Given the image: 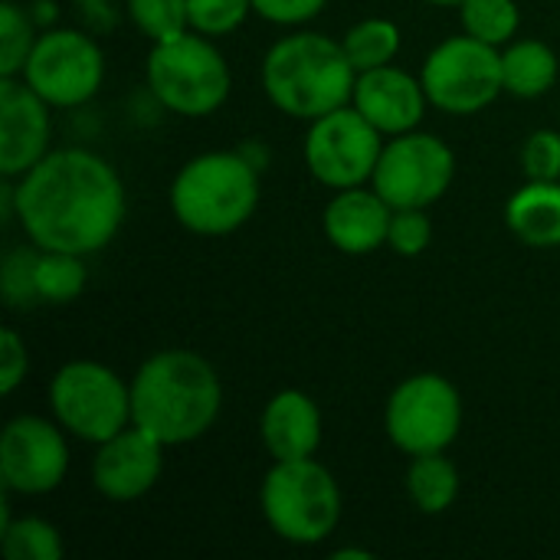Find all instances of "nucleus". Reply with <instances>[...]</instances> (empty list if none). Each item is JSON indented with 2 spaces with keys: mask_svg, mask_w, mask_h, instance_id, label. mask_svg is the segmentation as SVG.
I'll return each instance as SVG.
<instances>
[{
  "mask_svg": "<svg viewBox=\"0 0 560 560\" xmlns=\"http://www.w3.org/2000/svg\"><path fill=\"white\" fill-rule=\"evenodd\" d=\"M335 558H361V560H371V551H354V548H341V551H335Z\"/></svg>",
  "mask_w": 560,
  "mask_h": 560,
  "instance_id": "nucleus-35",
  "label": "nucleus"
},
{
  "mask_svg": "<svg viewBox=\"0 0 560 560\" xmlns=\"http://www.w3.org/2000/svg\"><path fill=\"white\" fill-rule=\"evenodd\" d=\"M89 282L85 256L39 249L36 253V299L46 305H66L82 295Z\"/></svg>",
  "mask_w": 560,
  "mask_h": 560,
  "instance_id": "nucleus-23",
  "label": "nucleus"
},
{
  "mask_svg": "<svg viewBox=\"0 0 560 560\" xmlns=\"http://www.w3.org/2000/svg\"><path fill=\"white\" fill-rule=\"evenodd\" d=\"M39 26L30 13V7H20L16 0L0 3V75H20L33 46H36Z\"/></svg>",
  "mask_w": 560,
  "mask_h": 560,
  "instance_id": "nucleus-26",
  "label": "nucleus"
},
{
  "mask_svg": "<svg viewBox=\"0 0 560 560\" xmlns=\"http://www.w3.org/2000/svg\"><path fill=\"white\" fill-rule=\"evenodd\" d=\"M164 443H158L141 427H125L112 440L95 446L92 456V486L108 502H138L144 499L164 472Z\"/></svg>",
  "mask_w": 560,
  "mask_h": 560,
  "instance_id": "nucleus-14",
  "label": "nucleus"
},
{
  "mask_svg": "<svg viewBox=\"0 0 560 560\" xmlns=\"http://www.w3.org/2000/svg\"><path fill=\"white\" fill-rule=\"evenodd\" d=\"M522 171L528 180H560V131H532L522 144Z\"/></svg>",
  "mask_w": 560,
  "mask_h": 560,
  "instance_id": "nucleus-31",
  "label": "nucleus"
},
{
  "mask_svg": "<svg viewBox=\"0 0 560 560\" xmlns=\"http://www.w3.org/2000/svg\"><path fill=\"white\" fill-rule=\"evenodd\" d=\"M423 3H433V7H459L463 0H423Z\"/></svg>",
  "mask_w": 560,
  "mask_h": 560,
  "instance_id": "nucleus-36",
  "label": "nucleus"
},
{
  "mask_svg": "<svg viewBox=\"0 0 560 560\" xmlns=\"http://www.w3.org/2000/svg\"><path fill=\"white\" fill-rule=\"evenodd\" d=\"M20 75L52 108H79L92 102L105 82V52L98 39L82 30L49 26L39 30Z\"/></svg>",
  "mask_w": 560,
  "mask_h": 560,
  "instance_id": "nucleus-10",
  "label": "nucleus"
},
{
  "mask_svg": "<svg viewBox=\"0 0 560 560\" xmlns=\"http://www.w3.org/2000/svg\"><path fill=\"white\" fill-rule=\"evenodd\" d=\"M16 223L39 249L92 256L105 249L128 213L118 171L95 151H49L13 184Z\"/></svg>",
  "mask_w": 560,
  "mask_h": 560,
  "instance_id": "nucleus-1",
  "label": "nucleus"
},
{
  "mask_svg": "<svg viewBox=\"0 0 560 560\" xmlns=\"http://www.w3.org/2000/svg\"><path fill=\"white\" fill-rule=\"evenodd\" d=\"M23 75H0V174L16 180L49 154L52 121Z\"/></svg>",
  "mask_w": 560,
  "mask_h": 560,
  "instance_id": "nucleus-15",
  "label": "nucleus"
},
{
  "mask_svg": "<svg viewBox=\"0 0 560 560\" xmlns=\"http://www.w3.org/2000/svg\"><path fill=\"white\" fill-rule=\"evenodd\" d=\"M259 509L276 538L312 548L341 525V489L315 456L272 463L259 486Z\"/></svg>",
  "mask_w": 560,
  "mask_h": 560,
  "instance_id": "nucleus-5",
  "label": "nucleus"
},
{
  "mask_svg": "<svg viewBox=\"0 0 560 560\" xmlns=\"http://www.w3.org/2000/svg\"><path fill=\"white\" fill-rule=\"evenodd\" d=\"M502 82L515 98H541L558 82V52L545 39H512L502 49Z\"/></svg>",
  "mask_w": 560,
  "mask_h": 560,
  "instance_id": "nucleus-20",
  "label": "nucleus"
},
{
  "mask_svg": "<svg viewBox=\"0 0 560 560\" xmlns=\"http://www.w3.org/2000/svg\"><path fill=\"white\" fill-rule=\"evenodd\" d=\"M69 472L66 430L46 417H13L0 433V482L13 495H49Z\"/></svg>",
  "mask_w": 560,
  "mask_h": 560,
  "instance_id": "nucleus-13",
  "label": "nucleus"
},
{
  "mask_svg": "<svg viewBox=\"0 0 560 560\" xmlns=\"http://www.w3.org/2000/svg\"><path fill=\"white\" fill-rule=\"evenodd\" d=\"M456 177V154L453 148L430 131H407L384 141L377 171L371 177V187L394 207H433Z\"/></svg>",
  "mask_w": 560,
  "mask_h": 560,
  "instance_id": "nucleus-12",
  "label": "nucleus"
},
{
  "mask_svg": "<svg viewBox=\"0 0 560 560\" xmlns=\"http://www.w3.org/2000/svg\"><path fill=\"white\" fill-rule=\"evenodd\" d=\"M459 20H463V33L492 46L512 43L522 26V13L515 0H463Z\"/></svg>",
  "mask_w": 560,
  "mask_h": 560,
  "instance_id": "nucleus-25",
  "label": "nucleus"
},
{
  "mask_svg": "<svg viewBox=\"0 0 560 560\" xmlns=\"http://www.w3.org/2000/svg\"><path fill=\"white\" fill-rule=\"evenodd\" d=\"M0 545L7 560H62L66 555L59 528L36 515L7 518L0 525Z\"/></svg>",
  "mask_w": 560,
  "mask_h": 560,
  "instance_id": "nucleus-24",
  "label": "nucleus"
},
{
  "mask_svg": "<svg viewBox=\"0 0 560 560\" xmlns=\"http://www.w3.org/2000/svg\"><path fill=\"white\" fill-rule=\"evenodd\" d=\"M259 174L240 148L197 154L171 180V213L197 236H230L259 207Z\"/></svg>",
  "mask_w": 560,
  "mask_h": 560,
  "instance_id": "nucleus-4",
  "label": "nucleus"
},
{
  "mask_svg": "<svg viewBox=\"0 0 560 560\" xmlns=\"http://www.w3.org/2000/svg\"><path fill=\"white\" fill-rule=\"evenodd\" d=\"M509 230L532 249L560 246V180H528L505 203Z\"/></svg>",
  "mask_w": 560,
  "mask_h": 560,
  "instance_id": "nucleus-19",
  "label": "nucleus"
},
{
  "mask_svg": "<svg viewBox=\"0 0 560 560\" xmlns=\"http://www.w3.org/2000/svg\"><path fill=\"white\" fill-rule=\"evenodd\" d=\"M351 105L384 138H394V135H407V131L420 128L430 98H427V89L417 75H410L407 69H397L390 62L381 69L358 72Z\"/></svg>",
  "mask_w": 560,
  "mask_h": 560,
  "instance_id": "nucleus-16",
  "label": "nucleus"
},
{
  "mask_svg": "<svg viewBox=\"0 0 560 560\" xmlns=\"http://www.w3.org/2000/svg\"><path fill=\"white\" fill-rule=\"evenodd\" d=\"M381 151L384 135L354 105H341L308 121L302 148L308 174L328 190L371 184Z\"/></svg>",
  "mask_w": 560,
  "mask_h": 560,
  "instance_id": "nucleus-11",
  "label": "nucleus"
},
{
  "mask_svg": "<svg viewBox=\"0 0 560 560\" xmlns=\"http://www.w3.org/2000/svg\"><path fill=\"white\" fill-rule=\"evenodd\" d=\"M328 0H253V10L276 26H302L315 20Z\"/></svg>",
  "mask_w": 560,
  "mask_h": 560,
  "instance_id": "nucleus-33",
  "label": "nucleus"
},
{
  "mask_svg": "<svg viewBox=\"0 0 560 560\" xmlns=\"http://www.w3.org/2000/svg\"><path fill=\"white\" fill-rule=\"evenodd\" d=\"M420 82L433 108L446 115H479L502 92V52L469 33L436 43L420 69Z\"/></svg>",
  "mask_w": 560,
  "mask_h": 560,
  "instance_id": "nucleus-8",
  "label": "nucleus"
},
{
  "mask_svg": "<svg viewBox=\"0 0 560 560\" xmlns=\"http://www.w3.org/2000/svg\"><path fill=\"white\" fill-rule=\"evenodd\" d=\"M262 92L289 118L315 121L341 105H351L358 69L341 39L299 30L269 46L262 56Z\"/></svg>",
  "mask_w": 560,
  "mask_h": 560,
  "instance_id": "nucleus-3",
  "label": "nucleus"
},
{
  "mask_svg": "<svg viewBox=\"0 0 560 560\" xmlns=\"http://www.w3.org/2000/svg\"><path fill=\"white\" fill-rule=\"evenodd\" d=\"M387 440L407 453H446L463 430V397L443 374L423 371L394 387L384 407Z\"/></svg>",
  "mask_w": 560,
  "mask_h": 560,
  "instance_id": "nucleus-9",
  "label": "nucleus"
},
{
  "mask_svg": "<svg viewBox=\"0 0 560 560\" xmlns=\"http://www.w3.org/2000/svg\"><path fill=\"white\" fill-rule=\"evenodd\" d=\"M433 243V223L427 217L423 207H404V210H394L390 217V233H387V246L397 253V256H420L427 253Z\"/></svg>",
  "mask_w": 560,
  "mask_h": 560,
  "instance_id": "nucleus-30",
  "label": "nucleus"
},
{
  "mask_svg": "<svg viewBox=\"0 0 560 560\" xmlns=\"http://www.w3.org/2000/svg\"><path fill=\"white\" fill-rule=\"evenodd\" d=\"M36 253L39 246H20L10 249L0 262V292L10 308H26L36 305Z\"/></svg>",
  "mask_w": 560,
  "mask_h": 560,
  "instance_id": "nucleus-28",
  "label": "nucleus"
},
{
  "mask_svg": "<svg viewBox=\"0 0 560 560\" xmlns=\"http://www.w3.org/2000/svg\"><path fill=\"white\" fill-rule=\"evenodd\" d=\"M223 410L217 368L187 348L151 354L131 377V423L164 446H187L213 430Z\"/></svg>",
  "mask_w": 560,
  "mask_h": 560,
  "instance_id": "nucleus-2",
  "label": "nucleus"
},
{
  "mask_svg": "<svg viewBox=\"0 0 560 560\" xmlns=\"http://www.w3.org/2000/svg\"><path fill=\"white\" fill-rule=\"evenodd\" d=\"M144 79L151 95L174 115L207 118L230 98L233 72L217 43L197 30L151 43Z\"/></svg>",
  "mask_w": 560,
  "mask_h": 560,
  "instance_id": "nucleus-6",
  "label": "nucleus"
},
{
  "mask_svg": "<svg viewBox=\"0 0 560 560\" xmlns=\"http://www.w3.org/2000/svg\"><path fill=\"white\" fill-rule=\"evenodd\" d=\"M259 440L272 463L308 459L322 446V410L305 390H279L259 417Z\"/></svg>",
  "mask_w": 560,
  "mask_h": 560,
  "instance_id": "nucleus-18",
  "label": "nucleus"
},
{
  "mask_svg": "<svg viewBox=\"0 0 560 560\" xmlns=\"http://www.w3.org/2000/svg\"><path fill=\"white\" fill-rule=\"evenodd\" d=\"M394 207L368 184L335 190V197L325 203L322 230L325 240L345 253V256H368L387 246Z\"/></svg>",
  "mask_w": 560,
  "mask_h": 560,
  "instance_id": "nucleus-17",
  "label": "nucleus"
},
{
  "mask_svg": "<svg viewBox=\"0 0 560 560\" xmlns=\"http://www.w3.org/2000/svg\"><path fill=\"white\" fill-rule=\"evenodd\" d=\"M52 420L82 443H105L131 427V384L98 361H69L49 381Z\"/></svg>",
  "mask_w": 560,
  "mask_h": 560,
  "instance_id": "nucleus-7",
  "label": "nucleus"
},
{
  "mask_svg": "<svg viewBox=\"0 0 560 560\" xmlns=\"http://www.w3.org/2000/svg\"><path fill=\"white\" fill-rule=\"evenodd\" d=\"M125 10L151 43H164L190 30L187 0H125Z\"/></svg>",
  "mask_w": 560,
  "mask_h": 560,
  "instance_id": "nucleus-27",
  "label": "nucleus"
},
{
  "mask_svg": "<svg viewBox=\"0 0 560 560\" xmlns=\"http://www.w3.org/2000/svg\"><path fill=\"white\" fill-rule=\"evenodd\" d=\"M249 13H256L253 0H187L190 30H197L210 39L236 33Z\"/></svg>",
  "mask_w": 560,
  "mask_h": 560,
  "instance_id": "nucleus-29",
  "label": "nucleus"
},
{
  "mask_svg": "<svg viewBox=\"0 0 560 560\" xmlns=\"http://www.w3.org/2000/svg\"><path fill=\"white\" fill-rule=\"evenodd\" d=\"M407 495L420 515H443L459 499V469L446 453L410 456L407 466Z\"/></svg>",
  "mask_w": 560,
  "mask_h": 560,
  "instance_id": "nucleus-21",
  "label": "nucleus"
},
{
  "mask_svg": "<svg viewBox=\"0 0 560 560\" xmlns=\"http://www.w3.org/2000/svg\"><path fill=\"white\" fill-rule=\"evenodd\" d=\"M240 154L256 167V171H266V164H269V151L266 148H259L256 141H246V144H240Z\"/></svg>",
  "mask_w": 560,
  "mask_h": 560,
  "instance_id": "nucleus-34",
  "label": "nucleus"
},
{
  "mask_svg": "<svg viewBox=\"0 0 560 560\" xmlns=\"http://www.w3.org/2000/svg\"><path fill=\"white\" fill-rule=\"evenodd\" d=\"M26 371H30L26 341L13 328H3V338H0V394L10 397L26 381Z\"/></svg>",
  "mask_w": 560,
  "mask_h": 560,
  "instance_id": "nucleus-32",
  "label": "nucleus"
},
{
  "mask_svg": "<svg viewBox=\"0 0 560 560\" xmlns=\"http://www.w3.org/2000/svg\"><path fill=\"white\" fill-rule=\"evenodd\" d=\"M341 46L358 72L381 69L390 66L400 52V26L387 16H368L341 36Z\"/></svg>",
  "mask_w": 560,
  "mask_h": 560,
  "instance_id": "nucleus-22",
  "label": "nucleus"
}]
</instances>
